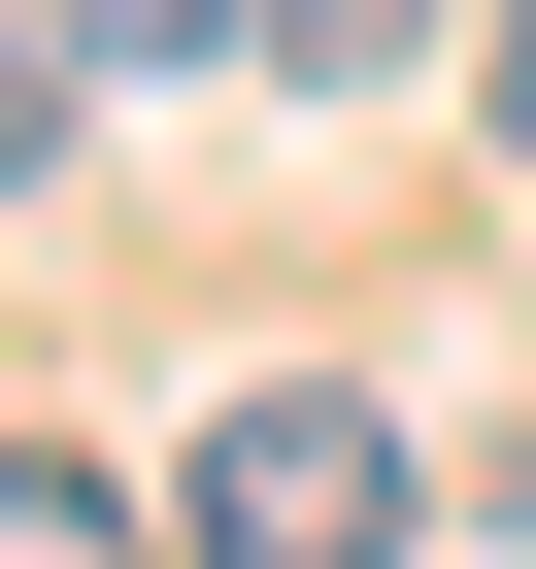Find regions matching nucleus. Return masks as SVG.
Listing matches in <instances>:
<instances>
[{"label": "nucleus", "mask_w": 536, "mask_h": 569, "mask_svg": "<svg viewBox=\"0 0 536 569\" xmlns=\"http://www.w3.org/2000/svg\"><path fill=\"white\" fill-rule=\"evenodd\" d=\"M201 569H403L369 369H235V402H201Z\"/></svg>", "instance_id": "1"}, {"label": "nucleus", "mask_w": 536, "mask_h": 569, "mask_svg": "<svg viewBox=\"0 0 536 569\" xmlns=\"http://www.w3.org/2000/svg\"><path fill=\"white\" fill-rule=\"evenodd\" d=\"M0 569H168V536H135V469H68V436H0Z\"/></svg>", "instance_id": "2"}, {"label": "nucleus", "mask_w": 536, "mask_h": 569, "mask_svg": "<svg viewBox=\"0 0 536 569\" xmlns=\"http://www.w3.org/2000/svg\"><path fill=\"white\" fill-rule=\"evenodd\" d=\"M34 34H68V68L135 101V68H201V34H268V0H34Z\"/></svg>", "instance_id": "3"}, {"label": "nucleus", "mask_w": 536, "mask_h": 569, "mask_svg": "<svg viewBox=\"0 0 536 569\" xmlns=\"http://www.w3.org/2000/svg\"><path fill=\"white\" fill-rule=\"evenodd\" d=\"M403 34H436V0H268V68H302V101H336V68H403Z\"/></svg>", "instance_id": "4"}, {"label": "nucleus", "mask_w": 536, "mask_h": 569, "mask_svg": "<svg viewBox=\"0 0 536 569\" xmlns=\"http://www.w3.org/2000/svg\"><path fill=\"white\" fill-rule=\"evenodd\" d=\"M68 101H101V68H68V34H0V168H34V134H68Z\"/></svg>", "instance_id": "5"}, {"label": "nucleus", "mask_w": 536, "mask_h": 569, "mask_svg": "<svg viewBox=\"0 0 536 569\" xmlns=\"http://www.w3.org/2000/svg\"><path fill=\"white\" fill-rule=\"evenodd\" d=\"M469 101H503V168H536V0H503V68H469Z\"/></svg>", "instance_id": "6"}]
</instances>
